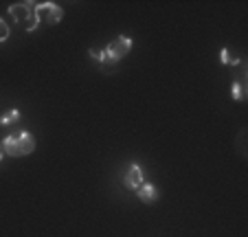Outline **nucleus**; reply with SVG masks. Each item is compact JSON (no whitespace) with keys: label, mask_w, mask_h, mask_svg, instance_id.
<instances>
[{"label":"nucleus","mask_w":248,"mask_h":237,"mask_svg":"<svg viewBox=\"0 0 248 237\" xmlns=\"http://www.w3.org/2000/svg\"><path fill=\"white\" fill-rule=\"evenodd\" d=\"M132 51V40L125 35H119L114 42H110L106 48H90L88 55L93 57V60H97L101 66H114L119 60H123V57L127 55V53Z\"/></svg>","instance_id":"1"},{"label":"nucleus","mask_w":248,"mask_h":237,"mask_svg":"<svg viewBox=\"0 0 248 237\" xmlns=\"http://www.w3.org/2000/svg\"><path fill=\"white\" fill-rule=\"evenodd\" d=\"M35 149V139L29 132L20 130V132H11L2 143H0V152H5L11 158H22Z\"/></svg>","instance_id":"2"},{"label":"nucleus","mask_w":248,"mask_h":237,"mask_svg":"<svg viewBox=\"0 0 248 237\" xmlns=\"http://www.w3.org/2000/svg\"><path fill=\"white\" fill-rule=\"evenodd\" d=\"M9 16L16 22L22 24L29 33L40 27V20H38V16H35V5H33V2H14V5L9 7Z\"/></svg>","instance_id":"3"},{"label":"nucleus","mask_w":248,"mask_h":237,"mask_svg":"<svg viewBox=\"0 0 248 237\" xmlns=\"http://www.w3.org/2000/svg\"><path fill=\"white\" fill-rule=\"evenodd\" d=\"M35 16H38L40 24H57L64 18V9L55 2H40V5H35Z\"/></svg>","instance_id":"4"},{"label":"nucleus","mask_w":248,"mask_h":237,"mask_svg":"<svg viewBox=\"0 0 248 237\" xmlns=\"http://www.w3.org/2000/svg\"><path fill=\"white\" fill-rule=\"evenodd\" d=\"M143 169L139 167L136 163H132L130 165V169L125 172V176H123V185H125V189H130V191H136L140 185H143Z\"/></svg>","instance_id":"5"},{"label":"nucleus","mask_w":248,"mask_h":237,"mask_svg":"<svg viewBox=\"0 0 248 237\" xmlns=\"http://www.w3.org/2000/svg\"><path fill=\"white\" fill-rule=\"evenodd\" d=\"M136 195H139L143 202H147V205H152V202L158 198V189H156L152 182H143V185L136 189Z\"/></svg>","instance_id":"6"},{"label":"nucleus","mask_w":248,"mask_h":237,"mask_svg":"<svg viewBox=\"0 0 248 237\" xmlns=\"http://www.w3.org/2000/svg\"><path fill=\"white\" fill-rule=\"evenodd\" d=\"M16 121H20V110H9V112H5V114L0 116V126L2 127H7V126H14Z\"/></svg>","instance_id":"7"},{"label":"nucleus","mask_w":248,"mask_h":237,"mask_svg":"<svg viewBox=\"0 0 248 237\" xmlns=\"http://www.w3.org/2000/svg\"><path fill=\"white\" fill-rule=\"evenodd\" d=\"M233 99H235V101H242V99H244V86H242V81H235V84H233Z\"/></svg>","instance_id":"8"},{"label":"nucleus","mask_w":248,"mask_h":237,"mask_svg":"<svg viewBox=\"0 0 248 237\" xmlns=\"http://www.w3.org/2000/svg\"><path fill=\"white\" fill-rule=\"evenodd\" d=\"M9 24L5 22V20L0 18V42H7V37H9Z\"/></svg>","instance_id":"9"},{"label":"nucleus","mask_w":248,"mask_h":237,"mask_svg":"<svg viewBox=\"0 0 248 237\" xmlns=\"http://www.w3.org/2000/svg\"><path fill=\"white\" fill-rule=\"evenodd\" d=\"M220 60H222V64H231V55H229V48H222V53H220Z\"/></svg>","instance_id":"10"},{"label":"nucleus","mask_w":248,"mask_h":237,"mask_svg":"<svg viewBox=\"0 0 248 237\" xmlns=\"http://www.w3.org/2000/svg\"><path fill=\"white\" fill-rule=\"evenodd\" d=\"M0 160H2V152H0Z\"/></svg>","instance_id":"11"}]
</instances>
